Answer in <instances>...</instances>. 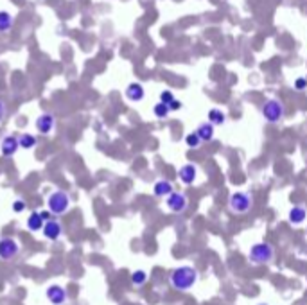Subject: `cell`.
<instances>
[{
    "mask_svg": "<svg viewBox=\"0 0 307 305\" xmlns=\"http://www.w3.org/2000/svg\"><path fill=\"white\" fill-rule=\"evenodd\" d=\"M253 206V196L248 192H234L230 194L228 198V208H230L234 214H246V212L252 210Z\"/></svg>",
    "mask_w": 307,
    "mask_h": 305,
    "instance_id": "obj_3",
    "label": "cell"
},
{
    "mask_svg": "<svg viewBox=\"0 0 307 305\" xmlns=\"http://www.w3.org/2000/svg\"><path fill=\"white\" fill-rule=\"evenodd\" d=\"M18 144H20V149H34L36 147V144H38V138L34 137L33 133H22L20 137H18Z\"/></svg>",
    "mask_w": 307,
    "mask_h": 305,
    "instance_id": "obj_17",
    "label": "cell"
},
{
    "mask_svg": "<svg viewBox=\"0 0 307 305\" xmlns=\"http://www.w3.org/2000/svg\"><path fill=\"white\" fill-rule=\"evenodd\" d=\"M275 257V249L268 242H257L250 248L248 258L253 266H262V264H269Z\"/></svg>",
    "mask_w": 307,
    "mask_h": 305,
    "instance_id": "obj_2",
    "label": "cell"
},
{
    "mask_svg": "<svg viewBox=\"0 0 307 305\" xmlns=\"http://www.w3.org/2000/svg\"><path fill=\"white\" fill-rule=\"evenodd\" d=\"M54 115L52 113H42V115L36 119V129H38L42 135H49L54 129Z\"/></svg>",
    "mask_w": 307,
    "mask_h": 305,
    "instance_id": "obj_12",
    "label": "cell"
},
{
    "mask_svg": "<svg viewBox=\"0 0 307 305\" xmlns=\"http://www.w3.org/2000/svg\"><path fill=\"white\" fill-rule=\"evenodd\" d=\"M6 117V104L0 101V122H2V119Z\"/></svg>",
    "mask_w": 307,
    "mask_h": 305,
    "instance_id": "obj_29",
    "label": "cell"
},
{
    "mask_svg": "<svg viewBox=\"0 0 307 305\" xmlns=\"http://www.w3.org/2000/svg\"><path fill=\"white\" fill-rule=\"evenodd\" d=\"M131 282L133 285H144L147 282V273L144 269H136L131 273Z\"/></svg>",
    "mask_w": 307,
    "mask_h": 305,
    "instance_id": "obj_22",
    "label": "cell"
},
{
    "mask_svg": "<svg viewBox=\"0 0 307 305\" xmlns=\"http://www.w3.org/2000/svg\"><path fill=\"white\" fill-rule=\"evenodd\" d=\"M173 101H175V94H173L171 90H164L162 94H160V103H164V104H167V106H169Z\"/></svg>",
    "mask_w": 307,
    "mask_h": 305,
    "instance_id": "obj_24",
    "label": "cell"
},
{
    "mask_svg": "<svg viewBox=\"0 0 307 305\" xmlns=\"http://www.w3.org/2000/svg\"><path fill=\"white\" fill-rule=\"evenodd\" d=\"M307 217V212L303 206H293L289 210V221L293 224H302Z\"/></svg>",
    "mask_w": 307,
    "mask_h": 305,
    "instance_id": "obj_19",
    "label": "cell"
},
{
    "mask_svg": "<svg viewBox=\"0 0 307 305\" xmlns=\"http://www.w3.org/2000/svg\"><path fill=\"white\" fill-rule=\"evenodd\" d=\"M166 205L171 212H175V214H182V212L187 210L189 206V199L184 192H173L169 198H166Z\"/></svg>",
    "mask_w": 307,
    "mask_h": 305,
    "instance_id": "obj_6",
    "label": "cell"
},
{
    "mask_svg": "<svg viewBox=\"0 0 307 305\" xmlns=\"http://www.w3.org/2000/svg\"><path fill=\"white\" fill-rule=\"evenodd\" d=\"M259 305H268V303H259Z\"/></svg>",
    "mask_w": 307,
    "mask_h": 305,
    "instance_id": "obj_30",
    "label": "cell"
},
{
    "mask_svg": "<svg viewBox=\"0 0 307 305\" xmlns=\"http://www.w3.org/2000/svg\"><path fill=\"white\" fill-rule=\"evenodd\" d=\"M178 178H180V181H182V183L192 185L198 178V167L194 165V163H185V165H182V167H180Z\"/></svg>",
    "mask_w": 307,
    "mask_h": 305,
    "instance_id": "obj_11",
    "label": "cell"
},
{
    "mask_svg": "<svg viewBox=\"0 0 307 305\" xmlns=\"http://www.w3.org/2000/svg\"><path fill=\"white\" fill-rule=\"evenodd\" d=\"M173 192H175V187L169 180H158L153 185V194L157 198H169Z\"/></svg>",
    "mask_w": 307,
    "mask_h": 305,
    "instance_id": "obj_14",
    "label": "cell"
},
{
    "mask_svg": "<svg viewBox=\"0 0 307 305\" xmlns=\"http://www.w3.org/2000/svg\"><path fill=\"white\" fill-rule=\"evenodd\" d=\"M13 27V17L8 11H0V33H8Z\"/></svg>",
    "mask_w": 307,
    "mask_h": 305,
    "instance_id": "obj_20",
    "label": "cell"
},
{
    "mask_svg": "<svg viewBox=\"0 0 307 305\" xmlns=\"http://www.w3.org/2000/svg\"><path fill=\"white\" fill-rule=\"evenodd\" d=\"M45 294H47V300L51 301L52 305H63L65 301H67V291H65L61 285H56V284L49 285Z\"/></svg>",
    "mask_w": 307,
    "mask_h": 305,
    "instance_id": "obj_10",
    "label": "cell"
},
{
    "mask_svg": "<svg viewBox=\"0 0 307 305\" xmlns=\"http://www.w3.org/2000/svg\"><path fill=\"white\" fill-rule=\"evenodd\" d=\"M42 232H43V237L49 239V241H58L63 235V226H61V223L58 219H51L45 223Z\"/></svg>",
    "mask_w": 307,
    "mask_h": 305,
    "instance_id": "obj_8",
    "label": "cell"
},
{
    "mask_svg": "<svg viewBox=\"0 0 307 305\" xmlns=\"http://www.w3.org/2000/svg\"><path fill=\"white\" fill-rule=\"evenodd\" d=\"M262 117H264L266 121L271 122V124H275V122L282 121L284 119V115H286V108H284V104L280 103V101L277 99H269L264 103V106H262Z\"/></svg>",
    "mask_w": 307,
    "mask_h": 305,
    "instance_id": "obj_5",
    "label": "cell"
},
{
    "mask_svg": "<svg viewBox=\"0 0 307 305\" xmlns=\"http://www.w3.org/2000/svg\"><path fill=\"white\" fill-rule=\"evenodd\" d=\"M68 208H70V198H68L67 192L56 190V192H52L51 196H49L47 210L51 212L52 215H63Z\"/></svg>",
    "mask_w": 307,
    "mask_h": 305,
    "instance_id": "obj_4",
    "label": "cell"
},
{
    "mask_svg": "<svg viewBox=\"0 0 307 305\" xmlns=\"http://www.w3.org/2000/svg\"><path fill=\"white\" fill-rule=\"evenodd\" d=\"M124 94H126L128 101H131V103H140V101L145 97V90L140 83H129V85L126 86V92H124Z\"/></svg>",
    "mask_w": 307,
    "mask_h": 305,
    "instance_id": "obj_13",
    "label": "cell"
},
{
    "mask_svg": "<svg viewBox=\"0 0 307 305\" xmlns=\"http://www.w3.org/2000/svg\"><path fill=\"white\" fill-rule=\"evenodd\" d=\"M209 122L210 124L214 126V128H216V126H223L226 122V115H225V112H221V110H219V108H212V110H210L209 112Z\"/></svg>",
    "mask_w": 307,
    "mask_h": 305,
    "instance_id": "obj_18",
    "label": "cell"
},
{
    "mask_svg": "<svg viewBox=\"0 0 307 305\" xmlns=\"http://www.w3.org/2000/svg\"><path fill=\"white\" fill-rule=\"evenodd\" d=\"M40 214H42V219L43 221H45V223H47V221H51L52 219V217H51V212H49V210H43V212H40Z\"/></svg>",
    "mask_w": 307,
    "mask_h": 305,
    "instance_id": "obj_28",
    "label": "cell"
},
{
    "mask_svg": "<svg viewBox=\"0 0 307 305\" xmlns=\"http://www.w3.org/2000/svg\"><path fill=\"white\" fill-rule=\"evenodd\" d=\"M185 146L191 147V149H198L201 146V140L200 137L196 135V131H192V133L185 135Z\"/></svg>",
    "mask_w": 307,
    "mask_h": 305,
    "instance_id": "obj_23",
    "label": "cell"
},
{
    "mask_svg": "<svg viewBox=\"0 0 307 305\" xmlns=\"http://www.w3.org/2000/svg\"><path fill=\"white\" fill-rule=\"evenodd\" d=\"M26 208V203L22 201V199H17V201L13 203V212H22Z\"/></svg>",
    "mask_w": 307,
    "mask_h": 305,
    "instance_id": "obj_26",
    "label": "cell"
},
{
    "mask_svg": "<svg viewBox=\"0 0 307 305\" xmlns=\"http://www.w3.org/2000/svg\"><path fill=\"white\" fill-rule=\"evenodd\" d=\"M294 88H296V90H305V88H307V81L303 78H298L296 81H294Z\"/></svg>",
    "mask_w": 307,
    "mask_h": 305,
    "instance_id": "obj_25",
    "label": "cell"
},
{
    "mask_svg": "<svg viewBox=\"0 0 307 305\" xmlns=\"http://www.w3.org/2000/svg\"><path fill=\"white\" fill-rule=\"evenodd\" d=\"M180 108H182V101H178V99H175L173 103L169 104V110H171V112H178Z\"/></svg>",
    "mask_w": 307,
    "mask_h": 305,
    "instance_id": "obj_27",
    "label": "cell"
},
{
    "mask_svg": "<svg viewBox=\"0 0 307 305\" xmlns=\"http://www.w3.org/2000/svg\"><path fill=\"white\" fill-rule=\"evenodd\" d=\"M198 278H200V273H198L196 267L192 266H178L171 271L169 282L171 285L176 289V291H191L194 285H196Z\"/></svg>",
    "mask_w": 307,
    "mask_h": 305,
    "instance_id": "obj_1",
    "label": "cell"
},
{
    "mask_svg": "<svg viewBox=\"0 0 307 305\" xmlns=\"http://www.w3.org/2000/svg\"><path fill=\"white\" fill-rule=\"evenodd\" d=\"M153 113H155V117H157V119H167V117H169V113H171V110H169V106H167V104L157 103L153 106Z\"/></svg>",
    "mask_w": 307,
    "mask_h": 305,
    "instance_id": "obj_21",
    "label": "cell"
},
{
    "mask_svg": "<svg viewBox=\"0 0 307 305\" xmlns=\"http://www.w3.org/2000/svg\"><path fill=\"white\" fill-rule=\"evenodd\" d=\"M20 251V244L11 237H2L0 239V258L2 260H11L13 257H17Z\"/></svg>",
    "mask_w": 307,
    "mask_h": 305,
    "instance_id": "obj_7",
    "label": "cell"
},
{
    "mask_svg": "<svg viewBox=\"0 0 307 305\" xmlns=\"http://www.w3.org/2000/svg\"><path fill=\"white\" fill-rule=\"evenodd\" d=\"M43 226H45V221L42 219V214L40 212H31L29 217H27V230H31V232H40V230H43Z\"/></svg>",
    "mask_w": 307,
    "mask_h": 305,
    "instance_id": "obj_15",
    "label": "cell"
},
{
    "mask_svg": "<svg viewBox=\"0 0 307 305\" xmlns=\"http://www.w3.org/2000/svg\"><path fill=\"white\" fill-rule=\"evenodd\" d=\"M18 149H20L18 137H15V135H8V137L2 138V142H0V153H2L4 156H15Z\"/></svg>",
    "mask_w": 307,
    "mask_h": 305,
    "instance_id": "obj_9",
    "label": "cell"
},
{
    "mask_svg": "<svg viewBox=\"0 0 307 305\" xmlns=\"http://www.w3.org/2000/svg\"><path fill=\"white\" fill-rule=\"evenodd\" d=\"M196 135L200 137L201 142H210V140L214 138V126L210 124L209 121L201 122V124L196 128Z\"/></svg>",
    "mask_w": 307,
    "mask_h": 305,
    "instance_id": "obj_16",
    "label": "cell"
}]
</instances>
